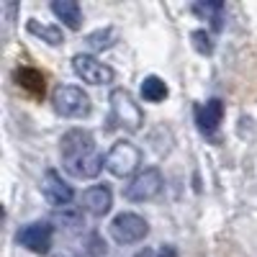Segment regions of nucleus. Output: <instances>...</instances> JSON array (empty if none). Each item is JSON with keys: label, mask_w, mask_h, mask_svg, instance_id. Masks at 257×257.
<instances>
[{"label": "nucleus", "mask_w": 257, "mask_h": 257, "mask_svg": "<svg viewBox=\"0 0 257 257\" xmlns=\"http://www.w3.org/2000/svg\"><path fill=\"white\" fill-rule=\"evenodd\" d=\"M108 103H111V121L126 132H139L142 123H144V113L139 108V103L134 100V95L128 93L126 88H113L111 95H108Z\"/></svg>", "instance_id": "1"}, {"label": "nucleus", "mask_w": 257, "mask_h": 257, "mask_svg": "<svg viewBox=\"0 0 257 257\" xmlns=\"http://www.w3.org/2000/svg\"><path fill=\"white\" fill-rule=\"evenodd\" d=\"M52 103H54V111L64 118H85L93 108L90 95L82 88H77V85H59V88H54Z\"/></svg>", "instance_id": "2"}, {"label": "nucleus", "mask_w": 257, "mask_h": 257, "mask_svg": "<svg viewBox=\"0 0 257 257\" xmlns=\"http://www.w3.org/2000/svg\"><path fill=\"white\" fill-rule=\"evenodd\" d=\"M162 173L157 167H144L142 173H137L132 178V183H128L123 188V198L126 201H132V203H144V201H152L157 198L160 193H162Z\"/></svg>", "instance_id": "3"}, {"label": "nucleus", "mask_w": 257, "mask_h": 257, "mask_svg": "<svg viewBox=\"0 0 257 257\" xmlns=\"http://www.w3.org/2000/svg\"><path fill=\"white\" fill-rule=\"evenodd\" d=\"M142 162V152H139V147L132 144V142H116L111 149H108V155H105V170H108L111 175L116 178H128V175H134L137 173V167Z\"/></svg>", "instance_id": "4"}, {"label": "nucleus", "mask_w": 257, "mask_h": 257, "mask_svg": "<svg viewBox=\"0 0 257 257\" xmlns=\"http://www.w3.org/2000/svg\"><path fill=\"white\" fill-rule=\"evenodd\" d=\"M147 234H149V224H147L144 216H139V213L123 211L111 221V237L118 244H137L147 237Z\"/></svg>", "instance_id": "5"}, {"label": "nucleus", "mask_w": 257, "mask_h": 257, "mask_svg": "<svg viewBox=\"0 0 257 257\" xmlns=\"http://www.w3.org/2000/svg\"><path fill=\"white\" fill-rule=\"evenodd\" d=\"M52 237H54V226L49 221H31L26 226H21L16 234L18 244L34 254H47L52 249Z\"/></svg>", "instance_id": "6"}, {"label": "nucleus", "mask_w": 257, "mask_h": 257, "mask_svg": "<svg viewBox=\"0 0 257 257\" xmlns=\"http://www.w3.org/2000/svg\"><path fill=\"white\" fill-rule=\"evenodd\" d=\"M72 70L77 77H82V82L88 85H108L113 82V70L105 62L90 57V54H75L72 57Z\"/></svg>", "instance_id": "7"}, {"label": "nucleus", "mask_w": 257, "mask_h": 257, "mask_svg": "<svg viewBox=\"0 0 257 257\" xmlns=\"http://www.w3.org/2000/svg\"><path fill=\"white\" fill-rule=\"evenodd\" d=\"M59 152L64 162H72V160H82L88 155H95V139L88 128H72L62 137L59 142Z\"/></svg>", "instance_id": "8"}, {"label": "nucleus", "mask_w": 257, "mask_h": 257, "mask_svg": "<svg viewBox=\"0 0 257 257\" xmlns=\"http://www.w3.org/2000/svg\"><path fill=\"white\" fill-rule=\"evenodd\" d=\"M41 193H44V198L49 206L54 208H64L67 203H72L75 198V190L67 180H62V175L57 170H47L44 173V180H41Z\"/></svg>", "instance_id": "9"}, {"label": "nucleus", "mask_w": 257, "mask_h": 257, "mask_svg": "<svg viewBox=\"0 0 257 257\" xmlns=\"http://www.w3.org/2000/svg\"><path fill=\"white\" fill-rule=\"evenodd\" d=\"M82 206H85V211L88 213H93V216H105V213L111 211V206H113V193H111V188L108 185H93V188H88L82 193Z\"/></svg>", "instance_id": "10"}, {"label": "nucleus", "mask_w": 257, "mask_h": 257, "mask_svg": "<svg viewBox=\"0 0 257 257\" xmlns=\"http://www.w3.org/2000/svg\"><path fill=\"white\" fill-rule=\"evenodd\" d=\"M196 121H198V128L203 134H213L219 128V123L224 121V100L221 98L206 100L201 108L196 111Z\"/></svg>", "instance_id": "11"}, {"label": "nucleus", "mask_w": 257, "mask_h": 257, "mask_svg": "<svg viewBox=\"0 0 257 257\" xmlns=\"http://www.w3.org/2000/svg\"><path fill=\"white\" fill-rule=\"evenodd\" d=\"M13 80L18 82V88H24L29 95H34V98H44L47 77H44V72H39L36 67H18V70L13 72Z\"/></svg>", "instance_id": "12"}, {"label": "nucleus", "mask_w": 257, "mask_h": 257, "mask_svg": "<svg viewBox=\"0 0 257 257\" xmlns=\"http://www.w3.org/2000/svg\"><path fill=\"white\" fill-rule=\"evenodd\" d=\"M105 167V160L95 152V155H88L82 160H72V162H64V170L72 175V178H80V180H90V178H98L100 170Z\"/></svg>", "instance_id": "13"}, {"label": "nucleus", "mask_w": 257, "mask_h": 257, "mask_svg": "<svg viewBox=\"0 0 257 257\" xmlns=\"http://www.w3.org/2000/svg\"><path fill=\"white\" fill-rule=\"evenodd\" d=\"M52 13L70 31H80V26H82V11H80L77 0H54V3H52Z\"/></svg>", "instance_id": "14"}, {"label": "nucleus", "mask_w": 257, "mask_h": 257, "mask_svg": "<svg viewBox=\"0 0 257 257\" xmlns=\"http://www.w3.org/2000/svg\"><path fill=\"white\" fill-rule=\"evenodd\" d=\"M26 31H29L31 36L41 39V41H47L49 47H62V44H64V34H62L59 26L41 24V21H36V18H31L29 24H26Z\"/></svg>", "instance_id": "15"}, {"label": "nucleus", "mask_w": 257, "mask_h": 257, "mask_svg": "<svg viewBox=\"0 0 257 257\" xmlns=\"http://www.w3.org/2000/svg\"><path fill=\"white\" fill-rule=\"evenodd\" d=\"M118 41V31L113 26H105V29H98L93 34L85 36V44H88L93 52H103V49H111Z\"/></svg>", "instance_id": "16"}, {"label": "nucleus", "mask_w": 257, "mask_h": 257, "mask_svg": "<svg viewBox=\"0 0 257 257\" xmlns=\"http://www.w3.org/2000/svg\"><path fill=\"white\" fill-rule=\"evenodd\" d=\"M167 85H165V80L162 77H157V75H149V77H144L142 80V98L144 100H149V103H162L165 98H167Z\"/></svg>", "instance_id": "17"}, {"label": "nucleus", "mask_w": 257, "mask_h": 257, "mask_svg": "<svg viewBox=\"0 0 257 257\" xmlns=\"http://www.w3.org/2000/svg\"><path fill=\"white\" fill-rule=\"evenodd\" d=\"M193 13L211 21L213 31H221V26H224V3H196L193 6Z\"/></svg>", "instance_id": "18"}, {"label": "nucleus", "mask_w": 257, "mask_h": 257, "mask_svg": "<svg viewBox=\"0 0 257 257\" xmlns=\"http://www.w3.org/2000/svg\"><path fill=\"white\" fill-rule=\"evenodd\" d=\"M190 41H193V49H196L198 54H203V57L213 54V39H211L208 31H203V29L193 31V34H190Z\"/></svg>", "instance_id": "19"}, {"label": "nucleus", "mask_w": 257, "mask_h": 257, "mask_svg": "<svg viewBox=\"0 0 257 257\" xmlns=\"http://www.w3.org/2000/svg\"><path fill=\"white\" fill-rule=\"evenodd\" d=\"M54 219L62 224V226H67V229H75V226H80L82 224V213L77 211V208H57V213H54Z\"/></svg>", "instance_id": "20"}, {"label": "nucleus", "mask_w": 257, "mask_h": 257, "mask_svg": "<svg viewBox=\"0 0 257 257\" xmlns=\"http://www.w3.org/2000/svg\"><path fill=\"white\" fill-rule=\"evenodd\" d=\"M105 242L98 237V234H90V239H88V254L90 257H98V254H105Z\"/></svg>", "instance_id": "21"}, {"label": "nucleus", "mask_w": 257, "mask_h": 257, "mask_svg": "<svg viewBox=\"0 0 257 257\" xmlns=\"http://www.w3.org/2000/svg\"><path fill=\"white\" fill-rule=\"evenodd\" d=\"M160 257H178V252H175V247H170V244H165V247L160 249Z\"/></svg>", "instance_id": "22"}, {"label": "nucleus", "mask_w": 257, "mask_h": 257, "mask_svg": "<svg viewBox=\"0 0 257 257\" xmlns=\"http://www.w3.org/2000/svg\"><path fill=\"white\" fill-rule=\"evenodd\" d=\"M134 257H155V252L149 249V247H144V249H142V252H137Z\"/></svg>", "instance_id": "23"}, {"label": "nucleus", "mask_w": 257, "mask_h": 257, "mask_svg": "<svg viewBox=\"0 0 257 257\" xmlns=\"http://www.w3.org/2000/svg\"><path fill=\"white\" fill-rule=\"evenodd\" d=\"M57 257H75V254H67V252H64V254H57Z\"/></svg>", "instance_id": "24"}]
</instances>
